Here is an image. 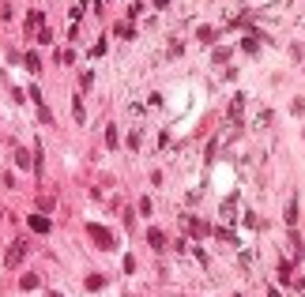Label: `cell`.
<instances>
[{
    "label": "cell",
    "instance_id": "obj_1",
    "mask_svg": "<svg viewBox=\"0 0 305 297\" xmlns=\"http://www.w3.org/2000/svg\"><path fill=\"white\" fill-rule=\"evenodd\" d=\"M23 256H27V241H12V248H8V256H4V267L12 271L15 263L23 260Z\"/></svg>",
    "mask_w": 305,
    "mask_h": 297
},
{
    "label": "cell",
    "instance_id": "obj_2",
    "mask_svg": "<svg viewBox=\"0 0 305 297\" xmlns=\"http://www.w3.org/2000/svg\"><path fill=\"white\" fill-rule=\"evenodd\" d=\"M90 241H94L98 248H113V237H109L106 226H90Z\"/></svg>",
    "mask_w": 305,
    "mask_h": 297
},
{
    "label": "cell",
    "instance_id": "obj_3",
    "mask_svg": "<svg viewBox=\"0 0 305 297\" xmlns=\"http://www.w3.org/2000/svg\"><path fill=\"white\" fill-rule=\"evenodd\" d=\"M27 226L34 229V233H49V218H45V214H30Z\"/></svg>",
    "mask_w": 305,
    "mask_h": 297
},
{
    "label": "cell",
    "instance_id": "obj_4",
    "mask_svg": "<svg viewBox=\"0 0 305 297\" xmlns=\"http://www.w3.org/2000/svg\"><path fill=\"white\" fill-rule=\"evenodd\" d=\"M42 27H45V15H42V12H30V15H27V30L34 34V30H42Z\"/></svg>",
    "mask_w": 305,
    "mask_h": 297
},
{
    "label": "cell",
    "instance_id": "obj_5",
    "mask_svg": "<svg viewBox=\"0 0 305 297\" xmlns=\"http://www.w3.org/2000/svg\"><path fill=\"white\" fill-rule=\"evenodd\" d=\"M147 245H151L155 252H162V248H166V237H162L159 229H151V233H147Z\"/></svg>",
    "mask_w": 305,
    "mask_h": 297
},
{
    "label": "cell",
    "instance_id": "obj_6",
    "mask_svg": "<svg viewBox=\"0 0 305 297\" xmlns=\"http://www.w3.org/2000/svg\"><path fill=\"white\" fill-rule=\"evenodd\" d=\"M106 147H109V151H117V147H121V140H117V128H113V124L106 128Z\"/></svg>",
    "mask_w": 305,
    "mask_h": 297
},
{
    "label": "cell",
    "instance_id": "obj_7",
    "mask_svg": "<svg viewBox=\"0 0 305 297\" xmlns=\"http://www.w3.org/2000/svg\"><path fill=\"white\" fill-rule=\"evenodd\" d=\"M72 60H75V53H72V49H60V53H57V64H60V68H68Z\"/></svg>",
    "mask_w": 305,
    "mask_h": 297
},
{
    "label": "cell",
    "instance_id": "obj_8",
    "mask_svg": "<svg viewBox=\"0 0 305 297\" xmlns=\"http://www.w3.org/2000/svg\"><path fill=\"white\" fill-rule=\"evenodd\" d=\"M294 222H298V199L287 203V226H294Z\"/></svg>",
    "mask_w": 305,
    "mask_h": 297
},
{
    "label": "cell",
    "instance_id": "obj_9",
    "mask_svg": "<svg viewBox=\"0 0 305 297\" xmlns=\"http://www.w3.org/2000/svg\"><path fill=\"white\" fill-rule=\"evenodd\" d=\"M113 34H117V38H132L136 30H132V23H117V27H113Z\"/></svg>",
    "mask_w": 305,
    "mask_h": 297
},
{
    "label": "cell",
    "instance_id": "obj_10",
    "mask_svg": "<svg viewBox=\"0 0 305 297\" xmlns=\"http://www.w3.org/2000/svg\"><path fill=\"white\" fill-rule=\"evenodd\" d=\"M72 117H75V121H79V124H83V121H87V113H83V102H79V98L72 102Z\"/></svg>",
    "mask_w": 305,
    "mask_h": 297
},
{
    "label": "cell",
    "instance_id": "obj_11",
    "mask_svg": "<svg viewBox=\"0 0 305 297\" xmlns=\"http://www.w3.org/2000/svg\"><path fill=\"white\" fill-rule=\"evenodd\" d=\"M241 105H245V98H241V94H237V98L230 102V117H233V121H237V117H241Z\"/></svg>",
    "mask_w": 305,
    "mask_h": 297
},
{
    "label": "cell",
    "instance_id": "obj_12",
    "mask_svg": "<svg viewBox=\"0 0 305 297\" xmlns=\"http://www.w3.org/2000/svg\"><path fill=\"white\" fill-rule=\"evenodd\" d=\"M279 279H283V282H290V279H294V271H290V263H287V260L279 263Z\"/></svg>",
    "mask_w": 305,
    "mask_h": 297
},
{
    "label": "cell",
    "instance_id": "obj_13",
    "mask_svg": "<svg viewBox=\"0 0 305 297\" xmlns=\"http://www.w3.org/2000/svg\"><path fill=\"white\" fill-rule=\"evenodd\" d=\"M19 286H23V290H34V286H38V275H23V282H19Z\"/></svg>",
    "mask_w": 305,
    "mask_h": 297
},
{
    "label": "cell",
    "instance_id": "obj_14",
    "mask_svg": "<svg viewBox=\"0 0 305 297\" xmlns=\"http://www.w3.org/2000/svg\"><path fill=\"white\" fill-rule=\"evenodd\" d=\"M23 64H27V68H30V71H38V68H42V60L34 57V53H30V57H27V60H23Z\"/></svg>",
    "mask_w": 305,
    "mask_h": 297
},
{
    "label": "cell",
    "instance_id": "obj_15",
    "mask_svg": "<svg viewBox=\"0 0 305 297\" xmlns=\"http://www.w3.org/2000/svg\"><path fill=\"white\" fill-rule=\"evenodd\" d=\"M268 297H283V294H279V290H275V286H271V290H268Z\"/></svg>",
    "mask_w": 305,
    "mask_h": 297
},
{
    "label": "cell",
    "instance_id": "obj_16",
    "mask_svg": "<svg viewBox=\"0 0 305 297\" xmlns=\"http://www.w3.org/2000/svg\"><path fill=\"white\" fill-rule=\"evenodd\" d=\"M298 290H302V294H305V279H302V282H298Z\"/></svg>",
    "mask_w": 305,
    "mask_h": 297
}]
</instances>
